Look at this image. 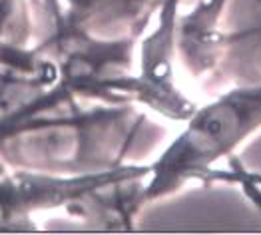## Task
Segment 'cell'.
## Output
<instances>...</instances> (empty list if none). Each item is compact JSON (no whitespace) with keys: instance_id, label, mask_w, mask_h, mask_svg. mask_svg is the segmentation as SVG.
Masks as SVG:
<instances>
[]
</instances>
